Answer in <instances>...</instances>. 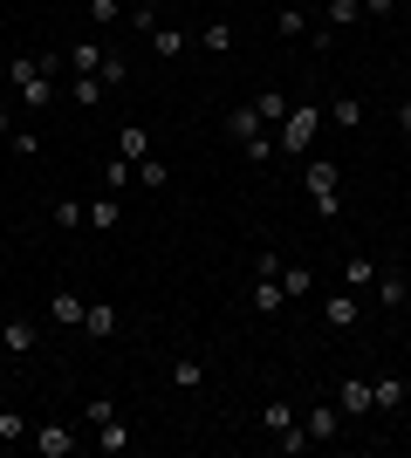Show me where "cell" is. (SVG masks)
Wrapping results in <instances>:
<instances>
[{
	"label": "cell",
	"instance_id": "cell-1",
	"mask_svg": "<svg viewBox=\"0 0 411 458\" xmlns=\"http://www.w3.org/2000/svg\"><path fill=\"white\" fill-rule=\"evenodd\" d=\"M7 82H14L21 110H48V103H56V82H48V69H41L35 55H14V62H7Z\"/></svg>",
	"mask_w": 411,
	"mask_h": 458
},
{
	"label": "cell",
	"instance_id": "cell-2",
	"mask_svg": "<svg viewBox=\"0 0 411 458\" xmlns=\"http://www.w3.org/2000/svg\"><path fill=\"white\" fill-rule=\"evenodd\" d=\"M302 185H309V199H315V219H343V172L336 165H302Z\"/></svg>",
	"mask_w": 411,
	"mask_h": 458
},
{
	"label": "cell",
	"instance_id": "cell-3",
	"mask_svg": "<svg viewBox=\"0 0 411 458\" xmlns=\"http://www.w3.org/2000/svg\"><path fill=\"white\" fill-rule=\"evenodd\" d=\"M315 123H322V110H315V103H309V110H288V116H281V131H274V151L302 157V151H309V137H315Z\"/></svg>",
	"mask_w": 411,
	"mask_h": 458
},
{
	"label": "cell",
	"instance_id": "cell-4",
	"mask_svg": "<svg viewBox=\"0 0 411 458\" xmlns=\"http://www.w3.org/2000/svg\"><path fill=\"white\" fill-rule=\"evenodd\" d=\"M336 411H343V418H371V411H377V390H371L364 377L336 383Z\"/></svg>",
	"mask_w": 411,
	"mask_h": 458
},
{
	"label": "cell",
	"instance_id": "cell-5",
	"mask_svg": "<svg viewBox=\"0 0 411 458\" xmlns=\"http://www.w3.org/2000/svg\"><path fill=\"white\" fill-rule=\"evenodd\" d=\"M322 322H330V328H356V322H364V294H350V287H336L330 301H322Z\"/></svg>",
	"mask_w": 411,
	"mask_h": 458
},
{
	"label": "cell",
	"instance_id": "cell-6",
	"mask_svg": "<svg viewBox=\"0 0 411 458\" xmlns=\"http://www.w3.org/2000/svg\"><path fill=\"white\" fill-rule=\"evenodd\" d=\"M0 343H7V356H28V349L41 343V328L21 322V315H7V322H0Z\"/></svg>",
	"mask_w": 411,
	"mask_h": 458
},
{
	"label": "cell",
	"instance_id": "cell-7",
	"mask_svg": "<svg viewBox=\"0 0 411 458\" xmlns=\"http://www.w3.org/2000/svg\"><path fill=\"white\" fill-rule=\"evenodd\" d=\"M82 308H90V301H82L76 287H62L56 301H48V322H56V328H82Z\"/></svg>",
	"mask_w": 411,
	"mask_h": 458
},
{
	"label": "cell",
	"instance_id": "cell-8",
	"mask_svg": "<svg viewBox=\"0 0 411 458\" xmlns=\"http://www.w3.org/2000/svg\"><path fill=\"white\" fill-rule=\"evenodd\" d=\"M377 301H384V308H405L411 301V281H405V274H398V267H377Z\"/></svg>",
	"mask_w": 411,
	"mask_h": 458
},
{
	"label": "cell",
	"instance_id": "cell-9",
	"mask_svg": "<svg viewBox=\"0 0 411 458\" xmlns=\"http://www.w3.org/2000/svg\"><path fill=\"white\" fill-rule=\"evenodd\" d=\"M261 131H268V123H261L254 103H247V110H227V137H234V144H254Z\"/></svg>",
	"mask_w": 411,
	"mask_h": 458
},
{
	"label": "cell",
	"instance_id": "cell-10",
	"mask_svg": "<svg viewBox=\"0 0 411 458\" xmlns=\"http://www.w3.org/2000/svg\"><path fill=\"white\" fill-rule=\"evenodd\" d=\"M117 157L144 165V157H151V131H144V123H124V131H117Z\"/></svg>",
	"mask_w": 411,
	"mask_h": 458
},
{
	"label": "cell",
	"instance_id": "cell-11",
	"mask_svg": "<svg viewBox=\"0 0 411 458\" xmlns=\"http://www.w3.org/2000/svg\"><path fill=\"white\" fill-rule=\"evenodd\" d=\"M35 445H41V458H76V445H82V438H69L62 424H41V431H35Z\"/></svg>",
	"mask_w": 411,
	"mask_h": 458
},
{
	"label": "cell",
	"instance_id": "cell-12",
	"mask_svg": "<svg viewBox=\"0 0 411 458\" xmlns=\"http://www.w3.org/2000/svg\"><path fill=\"white\" fill-rule=\"evenodd\" d=\"M131 424H124V418H110V424H97V452H110V458H124V452H131Z\"/></svg>",
	"mask_w": 411,
	"mask_h": 458
},
{
	"label": "cell",
	"instance_id": "cell-13",
	"mask_svg": "<svg viewBox=\"0 0 411 458\" xmlns=\"http://www.w3.org/2000/svg\"><path fill=\"white\" fill-rule=\"evenodd\" d=\"M103 55H110V48H97V41H76V48H62V62H69L76 76H97V69H103Z\"/></svg>",
	"mask_w": 411,
	"mask_h": 458
},
{
	"label": "cell",
	"instance_id": "cell-14",
	"mask_svg": "<svg viewBox=\"0 0 411 458\" xmlns=\"http://www.w3.org/2000/svg\"><path fill=\"white\" fill-rule=\"evenodd\" d=\"M48 226H62V233L90 226V206H82V199H56V206H48Z\"/></svg>",
	"mask_w": 411,
	"mask_h": 458
},
{
	"label": "cell",
	"instance_id": "cell-15",
	"mask_svg": "<svg viewBox=\"0 0 411 458\" xmlns=\"http://www.w3.org/2000/svg\"><path fill=\"white\" fill-rule=\"evenodd\" d=\"M336 424H343V411H336V403H315L309 418H302V431H309V438L322 445V438H336Z\"/></svg>",
	"mask_w": 411,
	"mask_h": 458
},
{
	"label": "cell",
	"instance_id": "cell-16",
	"mask_svg": "<svg viewBox=\"0 0 411 458\" xmlns=\"http://www.w3.org/2000/svg\"><path fill=\"white\" fill-rule=\"evenodd\" d=\"M82 328H90L97 343H103V335H117V308H110V301H90V308H82Z\"/></svg>",
	"mask_w": 411,
	"mask_h": 458
},
{
	"label": "cell",
	"instance_id": "cell-17",
	"mask_svg": "<svg viewBox=\"0 0 411 458\" xmlns=\"http://www.w3.org/2000/svg\"><path fill=\"white\" fill-rule=\"evenodd\" d=\"M371 281H377V267L364 253H350V260H343V287H350V294H371Z\"/></svg>",
	"mask_w": 411,
	"mask_h": 458
},
{
	"label": "cell",
	"instance_id": "cell-18",
	"mask_svg": "<svg viewBox=\"0 0 411 458\" xmlns=\"http://www.w3.org/2000/svg\"><path fill=\"white\" fill-rule=\"evenodd\" d=\"M371 390H377V411H384V418H398V411H405V383H398V377H377Z\"/></svg>",
	"mask_w": 411,
	"mask_h": 458
},
{
	"label": "cell",
	"instance_id": "cell-19",
	"mask_svg": "<svg viewBox=\"0 0 411 458\" xmlns=\"http://www.w3.org/2000/svg\"><path fill=\"white\" fill-rule=\"evenodd\" d=\"M322 21L343 35V28H356V21H364V0H330V7H322Z\"/></svg>",
	"mask_w": 411,
	"mask_h": 458
},
{
	"label": "cell",
	"instance_id": "cell-20",
	"mask_svg": "<svg viewBox=\"0 0 411 458\" xmlns=\"http://www.w3.org/2000/svg\"><path fill=\"white\" fill-rule=\"evenodd\" d=\"M69 103H76V110H97L103 103V76H76L69 82Z\"/></svg>",
	"mask_w": 411,
	"mask_h": 458
},
{
	"label": "cell",
	"instance_id": "cell-21",
	"mask_svg": "<svg viewBox=\"0 0 411 458\" xmlns=\"http://www.w3.org/2000/svg\"><path fill=\"white\" fill-rule=\"evenodd\" d=\"M172 383L178 390H199V383H206V363H199V356H172Z\"/></svg>",
	"mask_w": 411,
	"mask_h": 458
},
{
	"label": "cell",
	"instance_id": "cell-22",
	"mask_svg": "<svg viewBox=\"0 0 411 458\" xmlns=\"http://www.w3.org/2000/svg\"><path fill=\"white\" fill-rule=\"evenodd\" d=\"M274 281H281V294H288V301H302V294L315 287V274H309V267H281Z\"/></svg>",
	"mask_w": 411,
	"mask_h": 458
},
{
	"label": "cell",
	"instance_id": "cell-23",
	"mask_svg": "<svg viewBox=\"0 0 411 458\" xmlns=\"http://www.w3.org/2000/svg\"><path fill=\"white\" fill-rule=\"evenodd\" d=\"M254 308H261V315H281V308H288L281 281H254Z\"/></svg>",
	"mask_w": 411,
	"mask_h": 458
},
{
	"label": "cell",
	"instance_id": "cell-24",
	"mask_svg": "<svg viewBox=\"0 0 411 458\" xmlns=\"http://www.w3.org/2000/svg\"><path fill=\"white\" fill-rule=\"evenodd\" d=\"M274 35H281V41L309 35V14H302V7H281V14H274Z\"/></svg>",
	"mask_w": 411,
	"mask_h": 458
},
{
	"label": "cell",
	"instance_id": "cell-25",
	"mask_svg": "<svg viewBox=\"0 0 411 458\" xmlns=\"http://www.w3.org/2000/svg\"><path fill=\"white\" fill-rule=\"evenodd\" d=\"M90 226H97V233H110V226H124V212H117V199H110V191H103L97 206H90Z\"/></svg>",
	"mask_w": 411,
	"mask_h": 458
},
{
	"label": "cell",
	"instance_id": "cell-26",
	"mask_svg": "<svg viewBox=\"0 0 411 458\" xmlns=\"http://www.w3.org/2000/svg\"><path fill=\"white\" fill-rule=\"evenodd\" d=\"M254 110H261V123H281V116H288V96H281V89H261Z\"/></svg>",
	"mask_w": 411,
	"mask_h": 458
},
{
	"label": "cell",
	"instance_id": "cell-27",
	"mask_svg": "<svg viewBox=\"0 0 411 458\" xmlns=\"http://www.w3.org/2000/svg\"><path fill=\"white\" fill-rule=\"evenodd\" d=\"M330 116L343 123V131H356V123H364V103H356V96H336V103H330Z\"/></svg>",
	"mask_w": 411,
	"mask_h": 458
},
{
	"label": "cell",
	"instance_id": "cell-28",
	"mask_svg": "<svg viewBox=\"0 0 411 458\" xmlns=\"http://www.w3.org/2000/svg\"><path fill=\"white\" fill-rule=\"evenodd\" d=\"M288 424H295L288 403H261V431H268V438H274V431H288Z\"/></svg>",
	"mask_w": 411,
	"mask_h": 458
},
{
	"label": "cell",
	"instance_id": "cell-29",
	"mask_svg": "<svg viewBox=\"0 0 411 458\" xmlns=\"http://www.w3.org/2000/svg\"><path fill=\"white\" fill-rule=\"evenodd\" d=\"M97 76H103V89H124V82H131V62H124V55H103Z\"/></svg>",
	"mask_w": 411,
	"mask_h": 458
},
{
	"label": "cell",
	"instance_id": "cell-30",
	"mask_svg": "<svg viewBox=\"0 0 411 458\" xmlns=\"http://www.w3.org/2000/svg\"><path fill=\"white\" fill-rule=\"evenodd\" d=\"M309 431H302V424H288V431H274V452H309Z\"/></svg>",
	"mask_w": 411,
	"mask_h": 458
},
{
	"label": "cell",
	"instance_id": "cell-31",
	"mask_svg": "<svg viewBox=\"0 0 411 458\" xmlns=\"http://www.w3.org/2000/svg\"><path fill=\"white\" fill-rule=\"evenodd\" d=\"M151 48L158 55H185V35H178V28H151Z\"/></svg>",
	"mask_w": 411,
	"mask_h": 458
},
{
	"label": "cell",
	"instance_id": "cell-32",
	"mask_svg": "<svg viewBox=\"0 0 411 458\" xmlns=\"http://www.w3.org/2000/svg\"><path fill=\"white\" fill-rule=\"evenodd\" d=\"M131 178H137V165H131V157H110V165H103V185H110V191H117V185H131Z\"/></svg>",
	"mask_w": 411,
	"mask_h": 458
},
{
	"label": "cell",
	"instance_id": "cell-33",
	"mask_svg": "<svg viewBox=\"0 0 411 458\" xmlns=\"http://www.w3.org/2000/svg\"><path fill=\"white\" fill-rule=\"evenodd\" d=\"M137 185H144V191H165V165H158V157H144V165H137Z\"/></svg>",
	"mask_w": 411,
	"mask_h": 458
},
{
	"label": "cell",
	"instance_id": "cell-34",
	"mask_svg": "<svg viewBox=\"0 0 411 458\" xmlns=\"http://www.w3.org/2000/svg\"><path fill=\"white\" fill-rule=\"evenodd\" d=\"M206 48H213V55H227V48H234V28H227V21H213V28H206Z\"/></svg>",
	"mask_w": 411,
	"mask_h": 458
},
{
	"label": "cell",
	"instance_id": "cell-35",
	"mask_svg": "<svg viewBox=\"0 0 411 458\" xmlns=\"http://www.w3.org/2000/svg\"><path fill=\"white\" fill-rule=\"evenodd\" d=\"M82 7H90V21H97V28H110V21H117V14H124L117 0H82Z\"/></svg>",
	"mask_w": 411,
	"mask_h": 458
},
{
	"label": "cell",
	"instance_id": "cell-36",
	"mask_svg": "<svg viewBox=\"0 0 411 458\" xmlns=\"http://www.w3.org/2000/svg\"><path fill=\"white\" fill-rule=\"evenodd\" d=\"M240 151H247V165H268V157H274V137H268V131H261V137H254V144H240Z\"/></svg>",
	"mask_w": 411,
	"mask_h": 458
},
{
	"label": "cell",
	"instance_id": "cell-37",
	"mask_svg": "<svg viewBox=\"0 0 411 458\" xmlns=\"http://www.w3.org/2000/svg\"><path fill=\"white\" fill-rule=\"evenodd\" d=\"M82 411H90V424H110V418H117V403H110V397H90Z\"/></svg>",
	"mask_w": 411,
	"mask_h": 458
},
{
	"label": "cell",
	"instance_id": "cell-38",
	"mask_svg": "<svg viewBox=\"0 0 411 458\" xmlns=\"http://www.w3.org/2000/svg\"><path fill=\"white\" fill-rule=\"evenodd\" d=\"M281 267H288V260H281V253H268V247H261V260H254V274H261V281H274V274H281Z\"/></svg>",
	"mask_w": 411,
	"mask_h": 458
},
{
	"label": "cell",
	"instance_id": "cell-39",
	"mask_svg": "<svg viewBox=\"0 0 411 458\" xmlns=\"http://www.w3.org/2000/svg\"><path fill=\"white\" fill-rule=\"evenodd\" d=\"M7 144H14L21 157H41V137H35V131H14V137H7Z\"/></svg>",
	"mask_w": 411,
	"mask_h": 458
},
{
	"label": "cell",
	"instance_id": "cell-40",
	"mask_svg": "<svg viewBox=\"0 0 411 458\" xmlns=\"http://www.w3.org/2000/svg\"><path fill=\"white\" fill-rule=\"evenodd\" d=\"M21 431H28V418H21V411H0V438H21Z\"/></svg>",
	"mask_w": 411,
	"mask_h": 458
},
{
	"label": "cell",
	"instance_id": "cell-41",
	"mask_svg": "<svg viewBox=\"0 0 411 458\" xmlns=\"http://www.w3.org/2000/svg\"><path fill=\"white\" fill-rule=\"evenodd\" d=\"M364 14H371V21H384V14H398V0H364Z\"/></svg>",
	"mask_w": 411,
	"mask_h": 458
},
{
	"label": "cell",
	"instance_id": "cell-42",
	"mask_svg": "<svg viewBox=\"0 0 411 458\" xmlns=\"http://www.w3.org/2000/svg\"><path fill=\"white\" fill-rule=\"evenodd\" d=\"M391 123H398V131L411 137V103H398V110H391Z\"/></svg>",
	"mask_w": 411,
	"mask_h": 458
},
{
	"label": "cell",
	"instance_id": "cell-43",
	"mask_svg": "<svg viewBox=\"0 0 411 458\" xmlns=\"http://www.w3.org/2000/svg\"><path fill=\"white\" fill-rule=\"evenodd\" d=\"M0 137H14V110H0Z\"/></svg>",
	"mask_w": 411,
	"mask_h": 458
},
{
	"label": "cell",
	"instance_id": "cell-44",
	"mask_svg": "<svg viewBox=\"0 0 411 458\" xmlns=\"http://www.w3.org/2000/svg\"><path fill=\"white\" fill-rule=\"evenodd\" d=\"M144 7H151V14H158V7H165V0H144Z\"/></svg>",
	"mask_w": 411,
	"mask_h": 458
},
{
	"label": "cell",
	"instance_id": "cell-45",
	"mask_svg": "<svg viewBox=\"0 0 411 458\" xmlns=\"http://www.w3.org/2000/svg\"><path fill=\"white\" fill-rule=\"evenodd\" d=\"M0 253H7V233H0Z\"/></svg>",
	"mask_w": 411,
	"mask_h": 458
},
{
	"label": "cell",
	"instance_id": "cell-46",
	"mask_svg": "<svg viewBox=\"0 0 411 458\" xmlns=\"http://www.w3.org/2000/svg\"><path fill=\"white\" fill-rule=\"evenodd\" d=\"M0 322H7V308H0Z\"/></svg>",
	"mask_w": 411,
	"mask_h": 458
}]
</instances>
